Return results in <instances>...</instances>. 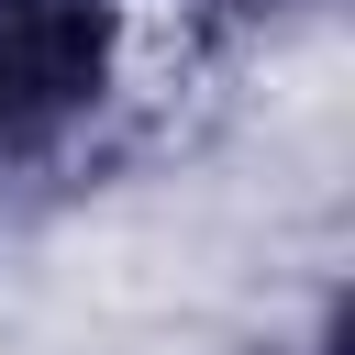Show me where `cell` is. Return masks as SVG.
I'll return each mask as SVG.
<instances>
[{"label": "cell", "mask_w": 355, "mask_h": 355, "mask_svg": "<svg viewBox=\"0 0 355 355\" xmlns=\"http://www.w3.org/2000/svg\"><path fill=\"white\" fill-rule=\"evenodd\" d=\"M89 89V33L55 0H0V133Z\"/></svg>", "instance_id": "1"}]
</instances>
